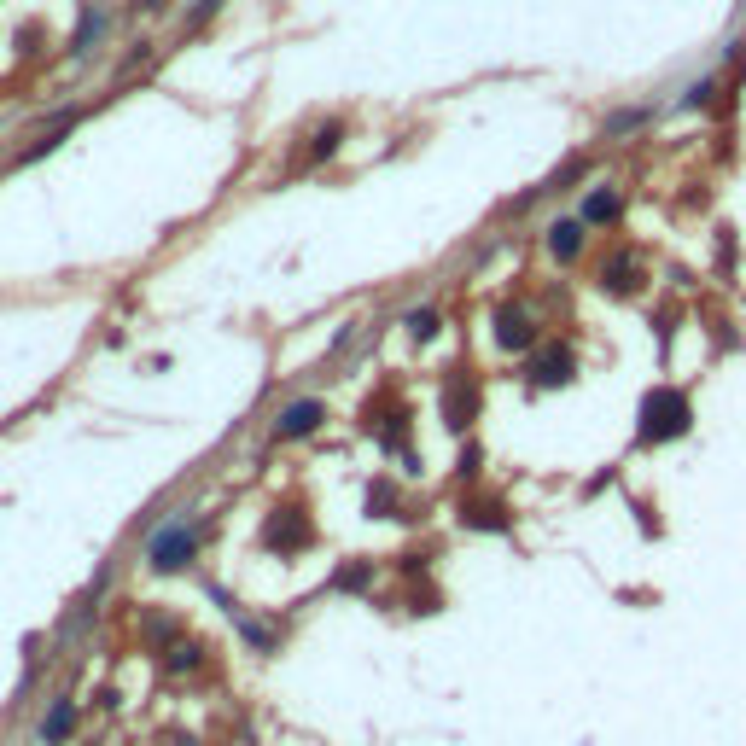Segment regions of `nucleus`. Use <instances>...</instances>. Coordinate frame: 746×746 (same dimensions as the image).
<instances>
[{
	"label": "nucleus",
	"instance_id": "1",
	"mask_svg": "<svg viewBox=\"0 0 746 746\" xmlns=\"http://www.w3.org/2000/svg\"><path fill=\"white\" fill-rule=\"evenodd\" d=\"M688 426H694V408H688L682 391L659 385V391H647V397H642V426H636V438H642V443H677Z\"/></svg>",
	"mask_w": 746,
	"mask_h": 746
},
{
	"label": "nucleus",
	"instance_id": "2",
	"mask_svg": "<svg viewBox=\"0 0 746 746\" xmlns=\"http://www.w3.org/2000/svg\"><path fill=\"white\" fill-rule=\"evenodd\" d=\"M193 554H199V525H193V519H170L164 531H152L146 566H152V572H181Z\"/></svg>",
	"mask_w": 746,
	"mask_h": 746
},
{
	"label": "nucleus",
	"instance_id": "3",
	"mask_svg": "<svg viewBox=\"0 0 746 746\" xmlns=\"http://www.w3.org/2000/svg\"><path fill=\"white\" fill-rule=\"evenodd\" d=\"M577 379V362L566 344H543L537 356H531V385H543V391H554V385H572Z\"/></svg>",
	"mask_w": 746,
	"mask_h": 746
},
{
	"label": "nucleus",
	"instance_id": "4",
	"mask_svg": "<svg viewBox=\"0 0 746 746\" xmlns=\"http://www.w3.org/2000/svg\"><path fill=\"white\" fill-rule=\"evenodd\" d=\"M263 543L280 554H298V548H309V519L298 508H274V519L263 525Z\"/></svg>",
	"mask_w": 746,
	"mask_h": 746
},
{
	"label": "nucleus",
	"instance_id": "5",
	"mask_svg": "<svg viewBox=\"0 0 746 746\" xmlns=\"http://www.w3.org/2000/svg\"><path fill=\"white\" fill-rule=\"evenodd\" d=\"M496 344H502V350H531V344H537V321H531V309H519V304L496 309Z\"/></svg>",
	"mask_w": 746,
	"mask_h": 746
},
{
	"label": "nucleus",
	"instance_id": "6",
	"mask_svg": "<svg viewBox=\"0 0 746 746\" xmlns=\"http://www.w3.org/2000/svg\"><path fill=\"white\" fill-rule=\"evenodd\" d=\"M473 414H478V385L455 368L449 385H443V420H449V426H473Z\"/></svg>",
	"mask_w": 746,
	"mask_h": 746
},
{
	"label": "nucleus",
	"instance_id": "7",
	"mask_svg": "<svg viewBox=\"0 0 746 746\" xmlns=\"http://www.w3.org/2000/svg\"><path fill=\"white\" fill-rule=\"evenodd\" d=\"M321 420H327V403H286L280 408V420H274V438H309V432H321Z\"/></svg>",
	"mask_w": 746,
	"mask_h": 746
},
{
	"label": "nucleus",
	"instance_id": "8",
	"mask_svg": "<svg viewBox=\"0 0 746 746\" xmlns=\"http://www.w3.org/2000/svg\"><path fill=\"white\" fill-rule=\"evenodd\" d=\"M601 286H607L612 298H630L642 286V257L636 251H612L607 263H601Z\"/></svg>",
	"mask_w": 746,
	"mask_h": 746
},
{
	"label": "nucleus",
	"instance_id": "9",
	"mask_svg": "<svg viewBox=\"0 0 746 746\" xmlns=\"http://www.w3.org/2000/svg\"><path fill=\"white\" fill-rule=\"evenodd\" d=\"M105 30H111V18H105L100 6H82V24H76V35H70V53L88 59V53L105 41Z\"/></svg>",
	"mask_w": 746,
	"mask_h": 746
},
{
	"label": "nucleus",
	"instance_id": "10",
	"mask_svg": "<svg viewBox=\"0 0 746 746\" xmlns=\"http://www.w3.org/2000/svg\"><path fill=\"white\" fill-rule=\"evenodd\" d=\"M548 251H554V263H577V251H583V222H577V216L554 222V228H548Z\"/></svg>",
	"mask_w": 746,
	"mask_h": 746
},
{
	"label": "nucleus",
	"instance_id": "11",
	"mask_svg": "<svg viewBox=\"0 0 746 746\" xmlns=\"http://www.w3.org/2000/svg\"><path fill=\"white\" fill-rule=\"evenodd\" d=\"M618 216H624V193L618 187H595L583 199V222H618Z\"/></svg>",
	"mask_w": 746,
	"mask_h": 746
},
{
	"label": "nucleus",
	"instance_id": "12",
	"mask_svg": "<svg viewBox=\"0 0 746 746\" xmlns=\"http://www.w3.org/2000/svg\"><path fill=\"white\" fill-rule=\"evenodd\" d=\"M70 729H76V706H70V700H53V712L41 717V741L59 746V741H70Z\"/></svg>",
	"mask_w": 746,
	"mask_h": 746
},
{
	"label": "nucleus",
	"instance_id": "13",
	"mask_svg": "<svg viewBox=\"0 0 746 746\" xmlns=\"http://www.w3.org/2000/svg\"><path fill=\"white\" fill-rule=\"evenodd\" d=\"M461 525H473V531H508V513H502V502H473V508H461Z\"/></svg>",
	"mask_w": 746,
	"mask_h": 746
},
{
	"label": "nucleus",
	"instance_id": "14",
	"mask_svg": "<svg viewBox=\"0 0 746 746\" xmlns=\"http://www.w3.org/2000/svg\"><path fill=\"white\" fill-rule=\"evenodd\" d=\"M199 659H204V647H199V642H181L170 659H164V671H175V677H181V671H199Z\"/></svg>",
	"mask_w": 746,
	"mask_h": 746
},
{
	"label": "nucleus",
	"instance_id": "15",
	"mask_svg": "<svg viewBox=\"0 0 746 746\" xmlns=\"http://www.w3.org/2000/svg\"><path fill=\"white\" fill-rule=\"evenodd\" d=\"M344 140V123H327V129H315V146H309V158H333Z\"/></svg>",
	"mask_w": 746,
	"mask_h": 746
},
{
	"label": "nucleus",
	"instance_id": "16",
	"mask_svg": "<svg viewBox=\"0 0 746 746\" xmlns=\"http://www.w3.org/2000/svg\"><path fill=\"white\" fill-rule=\"evenodd\" d=\"M408 333H414V339H432V333H438V309H408Z\"/></svg>",
	"mask_w": 746,
	"mask_h": 746
},
{
	"label": "nucleus",
	"instance_id": "17",
	"mask_svg": "<svg viewBox=\"0 0 746 746\" xmlns=\"http://www.w3.org/2000/svg\"><path fill=\"white\" fill-rule=\"evenodd\" d=\"M368 577H373V566H350V572H339L333 583H339V589H362Z\"/></svg>",
	"mask_w": 746,
	"mask_h": 746
},
{
	"label": "nucleus",
	"instance_id": "18",
	"mask_svg": "<svg viewBox=\"0 0 746 746\" xmlns=\"http://www.w3.org/2000/svg\"><path fill=\"white\" fill-rule=\"evenodd\" d=\"M164 6H170V0H140V12H164Z\"/></svg>",
	"mask_w": 746,
	"mask_h": 746
}]
</instances>
